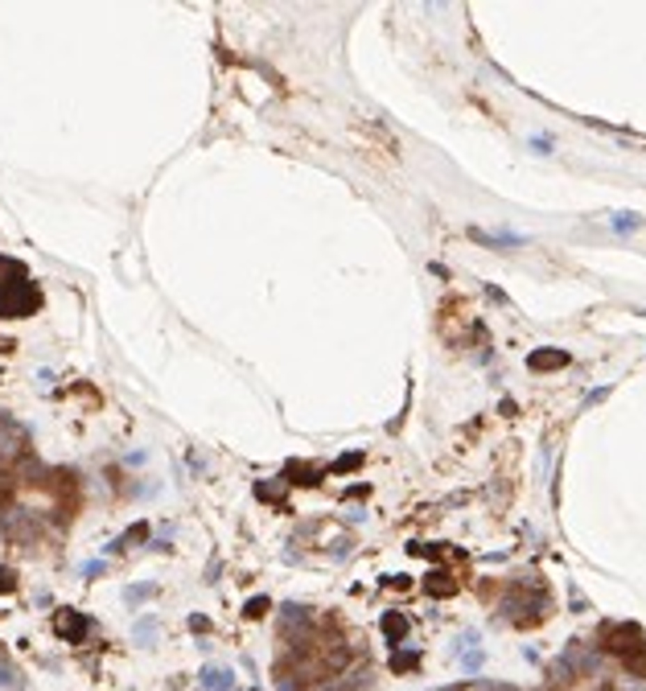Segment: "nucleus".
Masks as SVG:
<instances>
[{
  "label": "nucleus",
  "mask_w": 646,
  "mask_h": 691,
  "mask_svg": "<svg viewBox=\"0 0 646 691\" xmlns=\"http://www.w3.org/2000/svg\"><path fill=\"white\" fill-rule=\"evenodd\" d=\"M605 650L617 654L626 662V671L634 675H646V634L634 626V621H617L605 630Z\"/></svg>",
  "instance_id": "nucleus-1"
},
{
  "label": "nucleus",
  "mask_w": 646,
  "mask_h": 691,
  "mask_svg": "<svg viewBox=\"0 0 646 691\" xmlns=\"http://www.w3.org/2000/svg\"><path fill=\"white\" fill-rule=\"evenodd\" d=\"M42 309V292H38V284H29V280H4L0 284V317L8 321V317H29V313H38Z\"/></svg>",
  "instance_id": "nucleus-2"
},
{
  "label": "nucleus",
  "mask_w": 646,
  "mask_h": 691,
  "mask_svg": "<svg viewBox=\"0 0 646 691\" xmlns=\"http://www.w3.org/2000/svg\"><path fill=\"white\" fill-rule=\"evenodd\" d=\"M87 630H91V617L87 613H79V609H58L54 613V634L62 642H83Z\"/></svg>",
  "instance_id": "nucleus-3"
},
{
  "label": "nucleus",
  "mask_w": 646,
  "mask_h": 691,
  "mask_svg": "<svg viewBox=\"0 0 646 691\" xmlns=\"http://www.w3.org/2000/svg\"><path fill=\"white\" fill-rule=\"evenodd\" d=\"M313 626V613L309 609H301V605H284V613H280V634L288 638V642H305V630Z\"/></svg>",
  "instance_id": "nucleus-4"
},
{
  "label": "nucleus",
  "mask_w": 646,
  "mask_h": 691,
  "mask_svg": "<svg viewBox=\"0 0 646 691\" xmlns=\"http://www.w3.org/2000/svg\"><path fill=\"white\" fill-rule=\"evenodd\" d=\"M25 453V428L8 415H0V461H13Z\"/></svg>",
  "instance_id": "nucleus-5"
},
{
  "label": "nucleus",
  "mask_w": 646,
  "mask_h": 691,
  "mask_svg": "<svg viewBox=\"0 0 646 691\" xmlns=\"http://www.w3.org/2000/svg\"><path fill=\"white\" fill-rule=\"evenodd\" d=\"M527 367L531 370H560V367H568V350H556V346H544V350H535L531 358H527Z\"/></svg>",
  "instance_id": "nucleus-6"
},
{
  "label": "nucleus",
  "mask_w": 646,
  "mask_h": 691,
  "mask_svg": "<svg viewBox=\"0 0 646 691\" xmlns=\"http://www.w3.org/2000/svg\"><path fill=\"white\" fill-rule=\"evenodd\" d=\"M404 634H408V617H404V613H383V638L391 646H400Z\"/></svg>",
  "instance_id": "nucleus-7"
},
{
  "label": "nucleus",
  "mask_w": 646,
  "mask_h": 691,
  "mask_svg": "<svg viewBox=\"0 0 646 691\" xmlns=\"http://www.w3.org/2000/svg\"><path fill=\"white\" fill-rule=\"evenodd\" d=\"M144 539H148V523H132V527H128L107 552H128V548H136V543H144Z\"/></svg>",
  "instance_id": "nucleus-8"
},
{
  "label": "nucleus",
  "mask_w": 646,
  "mask_h": 691,
  "mask_svg": "<svg viewBox=\"0 0 646 691\" xmlns=\"http://www.w3.org/2000/svg\"><path fill=\"white\" fill-rule=\"evenodd\" d=\"M424 589H428L432 597H453V593H457V580H453L449 572H432V576L424 580Z\"/></svg>",
  "instance_id": "nucleus-9"
},
{
  "label": "nucleus",
  "mask_w": 646,
  "mask_h": 691,
  "mask_svg": "<svg viewBox=\"0 0 646 691\" xmlns=\"http://www.w3.org/2000/svg\"><path fill=\"white\" fill-rule=\"evenodd\" d=\"M478 243H490V247H519L523 235H486V230H469Z\"/></svg>",
  "instance_id": "nucleus-10"
},
{
  "label": "nucleus",
  "mask_w": 646,
  "mask_h": 691,
  "mask_svg": "<svg viewBox=\"0 0 646 691\" xmlns=\"http://www.w3.org/2000/svg\"><path fill=\"white\" fill-rule=\"evenodd\" d=\"M202 683H206L210 691H231V671H206Z\"/></svg>",
  "instance_id": "nucleus-11"
},
{
  "label": "nucleus",
  "mask_w": 646,
  "mask_h": 691,
  "mask_svg": "<svg viewBox=\"0 0 646 691\" xmlns=\"http://www.w3.org/2000/svg\"><path fill=\"white\" fill-rule=\"evenodd\" d=\"M21 276H25V268H21L17 260H8V255H0V284H4V280H21Z\"/></svg>",
  "instance_id": "nucleus-12"
},
{
  "label": "nucleus",
  "mask_w": 646,
  "mask_h": 691,
  "mask_svg": "<svg viewBox=\"0 0 646 691\" xmlns=\"http://www.w3.org/2000/svg\"><path fill=\"white\" fill-rule=\"evenodd\" d=\"M0 688H17V667L8 662L4 650H0Z\"/></svg>",
  "instance_id": "nucleus-13"
},
{
  "label": "nucleus",
  "mask_w": 646,
  "mask_h": 691,
  "mask_svg": "<svg viewBox=\"0 0 646 691\" xmlns=\"http://www.w3.org/2000/svg\"><path fill=\"white\" fill-rule=\"evenodd\" d=\"M268 609H272V601H268V597H251L247 605H243V613H247V617H264Z\"/></svg>",
  "instance_id": "nucleus-14"
},
{
  "label": "nucleus",
  "mask_w": 646,
  "mask_h": 691,
  "mask_svg": "<svg viewBox=\"0 0 646 691\" xmlns=\"http://www.w3.org/2000/svg\"><path fill=\"white\" fill-rule=\"evenodd\" d=\"M416 662H420V654H391V671H416Z\"/></svg>",
  "instance_id": "nucleus-15"
},
{
  "label": "nucleus",
  "mask_w": 646,
  "mask_h": 691,
  "mask_svg": "<svg viewBox=\"0 0 646 691\" xmlns=\"http://www.w3.org/2000/svg\"><path fill=\"white\" fill-rule=\"evenodd\" d=\"M363 465V453H346V457L333 461V473H350V469H359Z\"/></svg>",
  "instance_id": "nucleus-16"
},
{
  "label": "nucleus",
  "mask_w": 646,
  "mask_h": 691,
  "mask_svg": "<svg viewBox=\"0 0 646 691\" xmlns=\"http://www.w3.org/2000/svg\"><path fill=\"white\" fill-rule=\"evenodd\" d=\"M152 638H157V621H152V617H144V621L136 626V642H144V646H148Z\"/></svg>",
  "instance_id": "nucleus-17"
},
{
  "label": "nucleus",
  "mask_w": 646,
  "mask_h": 691,
  "mask_svg": "<svg viewBox=\"0 0 646 691\" xmlns=\"http://www.w3.org/2000/svg\"><path fill=\"white\" fill-rule=\"evenodd\" d=\"M643 219L638 214H613V230H638Z\"/></svg>",
  "instance_id": "nucleus-18"
},
{
  "label": "nucleus",
  "mask_w": 646,
  "mask_h": 691,
  "mask_svg": "<svg viewBox=\"0 0 646 691\" xmlns=\"http://www.w3.org/2000/svg\"><path fill=\"white\" fill-rule=\"evenodd\" d=\"M13 494H17V477H13V473H0V507H4Z\"/></svg>",
  "instance_id": "nucleus-19"
},
{
  "label": "nucleus",
  "mask_w": 646,
  "mask_h": 691,
  "mask_svg": "<svg viewBox=\"0 0 646 691\" xmlns=\"http://www.w3.org/2000/svg\"><path fill=\"white\" fill-rule=\"evenodd\" d=\"M13 589H17V572H13V568H0V597L13 593Z\"/></svg>",
  "instance_id": "nucleus-20"
},
{
  "label": "nucleus",
  "mask_w": 646,
  "mask_h": 691,
  "mask_svg": "<svg viewBox=\"0 0 646 691\" xmlns=\"http://www.w3.org/2000/svg\"><path fill=\"white\" fill-rule=\"evenodd\" d=\"M152 593H157V589H152V585H140V589H128V593H124V597H128V601H132V605H136V601L152 597Z\"/></svg>",
  "instance_id": "nucleus-21"
},
{
  "label": "nucleus",
  "mask_w": 646,
  "mask_h": 691,
  "mask_svg": "<svg viewBox=\"0 0 646 691\" xmlns=\"http://www.w3.org/2000/svg\"><path fill=\"white\" fill-rule=\"evenodd\" d=\"M189 630H194V634H206V630H210V621H206L202 613H194V617H189Z\"/></svg>",
  "instance_id": "nucleus-22"
},
{
  "label": "nucleus",
  "mask_w": 646,
  "mask_h": 691,
  "mask_svg": "<svg viewBox=\"0 0 646 691\" xmlns=\"http://www.w3.org/2000/svg\"><path fill=\"white\" fill-rule=\"evenodd\" d=\"M482 667V650H473V654H465V671H478Z\"/></svg>",
  "instance_id": "nucleus-23"
}]
</instances>
